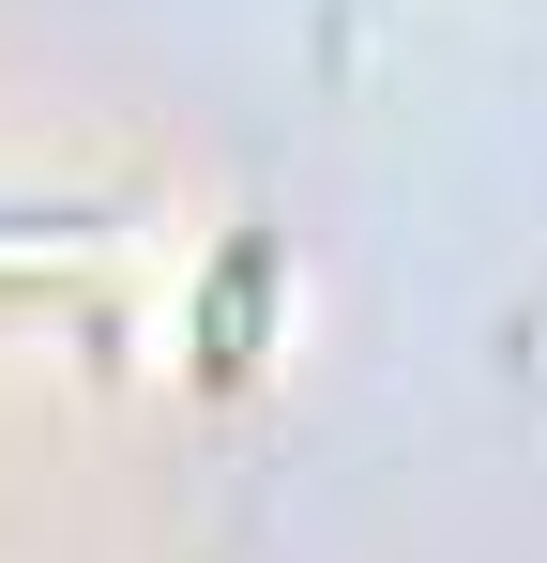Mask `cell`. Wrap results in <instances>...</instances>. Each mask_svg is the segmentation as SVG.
<instances>
[{
  "instance_id": "6da1fadb",
  "label": "cell",
  "mask_w": 547,
  "mask_h": 563,
  "mask_svg": "<svg viewBox=\"0 0 547 563\" xmlns=\"http://www.w3.org/2000/svg\"><path fill=\"white\" fill-rule=\"evenodd\" d=\"M259 289H274V260L228 244V275H213V305H198V380H244V351H259Z\"/></svg>"
}]
</instances>
